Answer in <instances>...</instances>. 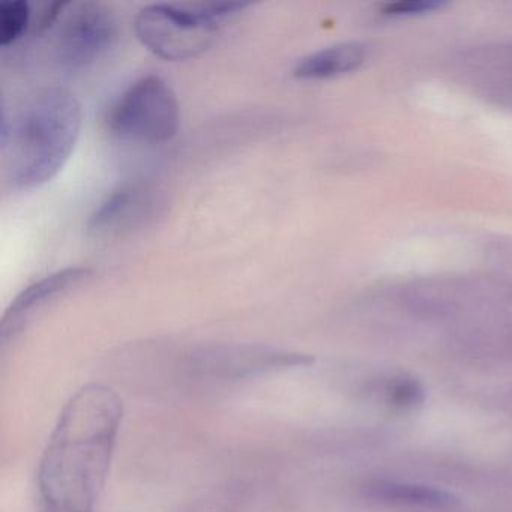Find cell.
<instances>
[{
	"instance_id": "6da1fadb",
	"label": "cell",
	"mask_w": 512,
	"mask_h": 512,
	"mask_svg": "<svg viewBox=\"0 0 512 512\" xmlns=\"http://www.w3.org/2000/svg\"><path fill=\"white\" fill-rule=\"evenodd\" d=\"M122 416L121 397L107 386H85L68 401L38 470L43 512L97 511Z\"/></svg>"
},
{
	"instance_id": "7a4b0ae2",
	"label": "cell",
	"mask_w": 512,
	"mask_h": 512,
	"mask_svg": "<svg viewBox=\"0 0 512 512\" xmlns=\"http://www.w3.org/2000/svg\"><path fill=\"white\" fill-rule=\"evenodd\" d=\"M82 125V104L58 86L35 92L11 118L4 113L0 145L10 184L35 190L56 178L79 142Z\"/></svg>"
},
{
	"instance_id": "3957f363",
	"label": "cell",
	"mask_w": 512,
	"mask_h": 512,
	"mask_svg": "<svg viewBox=\"0 0 512 512\" xmlns=\"http://www.w3.org/2000/svg\"><path fill=\"white\" fill-rule=\"evenodd\" d=\"M251 5L250 2L152 4L137 14L134 31L140 43L158 58L188 61L208 52L224 23Z\"/></svg>"
},
{
	"instance_id": "277c9868",
	"label": "cell",
	"mask_w": 512,
	"mask_h": 512,
	"mask_svg": "<svg viewBox=\"0 0 512 512\" xmlns=\"http://www.w3.org/2000/svg\"><path fill=\"white\" fill-rule=\"evenodd\" d=\"M106 124L116 137L128 142H170L181 125L178 97L163 77H140L113 101Z\"/></svg>"
},
{
	"instance_id": "5b68a950",
	"label": "cell",
	"mask_w": 512,
	"mask_h": 512,
	"mask_svg": "<svg viewBox=\"0 0 512 512\" xmlns=\"http://www.w3.org/2000/svg\"><path fill=\"white\" fill-rule=\"evenodd\" d=\"M59 22L55 55L68 70L91 67L112 49L118 37L115 14L98 2L68 5Z\"/></svg>"
},
{
	"instance_id": "8992f818",
	"label": "cell",
	"mask_w": 512,
	"mask_h": 512,
	"mask_svg": "<svg viewBox=\"0 0 512 512\" xmlns=\"http://www.w3.org/2000/svg\"><path fill=\"white\" fill-rule=\"evenodd\" d=\"M91 275V269L74 266V268H65L46 275V277L35 281L31 286L22 290L19 296L11 302L8 310L5 311L2 326H0L2 328V331H0L2 343L7 344L11 338L16 337L22 331L23 326H26V323L38 311L43 310L50 302L70 292L71 289L79 286L83 281L88 280Z\"/></svg>"
},
{
	"instance_id": "52a82bcc",
	"label": "cell",
	"mask_w": 512,
	"mask_h": 512,
	"mask_svg": "<svg viewBox=\"0 0 512 512\" xmlns=\"http://www.w3.org/2000/svg\"><path fill=\"white\" fill-rule=\"evenodd\" d=\"M157 200L142 184H125L107 194L89 218L88 229L98 238L121 235L151 217Z\"/></svg>"
},
{
	"instance_id": "ba28073f",
	"label": "cell",
	"mask_w": 512,
	"mask_h": 512,
	"mask_svg": "<svg viewBox=\"0 0 512 512\" xmlns=\"http://www.w3.org/2000/svg\"><path fill=\"white\" fill-rule=\"evenodd\" d=\"M367 59V49L361 43H341L310 53L299 59L293 76L299 80H326L358 70Z\"/></svg>"
},
{
	"instance_id": "9c48e42d",
	"label": "cell",
	"mask_w": 512,
	"mask_h": 512,
	"mask_svg": "<svg viewBox=\"0 0 512 512\" xmlns=\"http://www.w3.org/2000/svg\"><path fill=\"white\" fill-rule=\"evenodd\" d=\"M367 494L388 505L412 508L442 509L454 505L455 497L439 488L427 485L401 484L394 481H374L367 485Z\"/></svg>"
},
{
	"instance_id": "30bf717a",
	"label": "cell",
	"mask_w": 512,
	"mask_h": 512,
	"mask_svg": "<svg viewBox=\"0 0 512 512\" xmlns=\"http://www.w3.org/2000/svg\"><path fill=\"white\" fill-rule=\"evenodd\" d=\"M31 26V7L26 0H5L0 4V46L17 43Z\"/></svg>"
},
{
	"instance_id": "8fae6325",
	"label": "cell",
	"mask_w": 512,
	"mask_h": 512,
	"mask_svg": "<svg viewBox=\"0 0 512 512\" xmlns=\"http://www.w3.org/2000/svg\"><path fill=\"white\" fill-rule=\"evenodd\" d=\"M388 400L398 409H412L424 400V389L415 379L401 377L388 389Z\"/></svg>"
},
{
	"instance_id": "7c38bea8",
	"label": "cell",
	"mask_w": 512,
	"mask_h": 512,
	"mask_svg": "<svg viewBox=\"0 0 512 512\" xmlns=\"http://www.w3.org/2000/svg\"><path fill=\"white\" fill-rule=\"evenodd\" d=\"M445 5V2L440 0H398V2L383 5L382 14L389 17L422 16V14L440 10Z\"/></svg>"
}]
</instances>
